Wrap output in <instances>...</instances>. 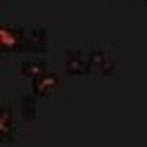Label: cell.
Returning a JSON list of instances; mask_svg holds the SVG:
<instances>
[{
  "label": "cell",
  "mask_w": 147,
  "mask_h": 147,
  "mask_svg": "<svg viewBox=\"0 0 147 147\" xmlns=\"http://www.w3.org/2000/svg\"><path fill=\"white\" fill-rule=\"evenodd\" d=\"M59 86V76L55 71H43V74H38L36 78H31V93L33 95H38V97H48V95H52L55 93V88Z\"/></svg>",
  "instance_id": "4"
},
{
  "label": "cell",
  "mask_w": 147,
  "mask_h": 147,
  "mask_svg": "<svg viewBox=\"0 0 147 147\" xmlns=\"http://www.w3.org/2000/svg\"><path fill=\"white\" fill-rule=\"evenodd\" d=\"M88 55H90V67L95 74H102V76L114 74V57L107 48H90Z\"/></svg>",
  "instance_id": "3"
},
{
  "label": "cell",
  "mask_w": 147,
  "mask_h": 147,
  "mask_svg": "<svg viewBox=\"0 0 147 147\" xmlns=\"http://www.w3.org/2000/svg\"><path fill=\"white\" fill-rule=\"evenodd\" d=\"M14 123H17V121H14L12 107H10V105H3V107H0V140H3V145L12 142L14 131H17Z\"/></svg>",
  "instance_id": "6"
},
{
  "label": "cell",
  "mask_w": 147,
  "mask_h": 147,
  "mask_svg": "<svg viewBox=\"0 0 147 147\" xmlns=\"http://www.w3.org/2000/svg\"><path fill=\"white\" fill-rule=\"evenodd\" d=\"M26 29L14 24H3L0 26V50L3 52H22Z\"/></svg>",
  "instance_id": "2"
},
{
  "label": "cell",
  "mask_w": 147,
  "mask_h": 147,
  "mask_svg": "<svg viewBox=\"0 0 147 147\" xmlns=\"http://www.w3.org/2000/svg\"><path fill=\"white\" fill-rule=\"evenodd\" d=\"M64 69L74 76H86V74L93 71L90 67V55L81 48H69L64 52Z\"/></svg>",
  "instance_id": "1"
},
{
  "label": "cell",
  "mask_w": 147,
  "mask_h": 147,
  "mask_svg": "<svg viewBox=\"0 0 147 147\" xmlns=\"http://www.w3.org/2000/svg\"><path fill=\"white\" fill-rule=\"evenodd\" d=\"M19 114H22V119H26V121L36 119V114H38V95H33V93L22 95V100H19Z\"/></svg>",
  "instance_id": "8"
},
{
  "label": "cell",
  "mask_w": 147,
  "mask_h": 147,
  "mask_svg": "<svg viewBox=\"0 0 147 147\" xmlns=\"http://www.w3.org/2000/svg\"><path fill=\"white\" fill-rule=\"evenodd\" d=\"M48 48V31L40 29V26H31L26 29V36H24V45H22V52H45Z\"/></svg>",
  "instance_id": "5"
},
{
  "label": "cell",
  "mask_w": 147,
  "mask_h": 147,
  "mask_svg": "<svg viewBox=\"0 0 147 147\" xmlns=\"http://www.w3.org/2000/svg\"><path fill=\"white\" fill-rule=\"evenodd\" d=\"M145 5H147V0H145Z\"/></svg>",
  "instance_id": "9"
},
{
  "label": "cell",
  "mask_w": 147,
  "mask_h": 147,
  "mask_svg": "<svg viewBox=\"0 0 147 147\" xmlns=\"http://www.w3.org/2000/svg\"><path fill=\"white\" fill-rule=\"evenodd\" d=\"M50 67H48V62L45 59H40V57H33V59H24L22 64H19V74L22 76H26V78H36L38 74H43V71H48Z\"/></svg>",
  "instance_id": "7"
}]
</instances>
